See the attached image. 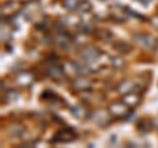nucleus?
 <instances>
[{
	"mask_svg": "<svg viewBox=\"0 0 158 148\" xmlns=\"http://www.w3.org/2000/svg\"><path fill=\"white\" fill-rule=\"evenodd\" d=\"M110 111L112 112V115L115 116H121L123 114L127 112V107L125 105H120V103H113V105L110 107Z\"/></svg>",
	"mask_w": 158,
	"mask_h": 148,
	"instance_id": "nucleus-1",
	"label": "nucleus"
},
{
	"mask_svg": "<svg viewBox=\"0 0 158 148\" xmlns=\"http://www.w3.org/2000/svg\"><path fill=\"white\" fill-rule=\"evenodd\" d=\"M123 101H124L125 105L131 106V105H135V103H137L140 101V97L136 95V94H125L124 98H123Z\"/></svg>",
	"mask_w": 158,
	"mask_h": 148,
	"instance_id": "nucleus-2",
	"label": "nucleus"
},
{
	"mask_svg": "<svg viewBox=\"0 0 158 148\" xmlns=\"http://www.w3.org/2000/svg\"><path fill=\"white\" fill-rule=\"evenodd\" d=\"M79 3H81L79 0H65V7L73 9V8L78 7V6H79Z\"/></svg>",
	"mask_w": 158,
	"mask_h": 148,
	"instance_id": "nucleus-3",
	"label": "nucleus"
},
{
	"mask_svg": "<svg viewBox=\"0 0 158 148\" xmlns=\"http://www.w3.org/2000/svg\"><path fill=\"white\" fill-rule=\"evenodd\" d=\"M132 83L131 82H124V87H118V91L121 93V94H125V93H128L132 89Z\"/></svg>",
	"mask_w": 158,
	"mask_h": 148,
	"instance_id": "nucleus-4",
	"label": "nucleus"
}]
</instances>
